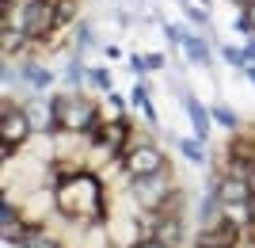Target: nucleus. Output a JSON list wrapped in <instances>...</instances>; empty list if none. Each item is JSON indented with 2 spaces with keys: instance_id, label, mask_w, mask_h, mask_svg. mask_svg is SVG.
I'll return each instance as SVG.
<instances>
[{
  "instance_id": "obj_11",
  "label": "nucleus",
  "mask_w": 255,
  "mask_h": 248,
  "mask_svg": "<svg viewBox=\"0 0 255 248\" xmlns=\"http://www.w3.org/2000/svg\"><path fill=\"white\" fill-rule=\"evenodd\" d=\"M206 145H210V141H202L198 134L175 138V149H179V157H183V161H191L194 168H206V164H210V153H206Z\"/></svg>"
},
{
  "instance_id": "obj_8",
  "label": "nucleus",
  "mask_w": 255,
  "mask_h": 248,
  "mask_svg": "<svg viewBox=\"0 0 255 248\" xmlns=\"http://www.w3.org/2000/svg\"><path fill=\"white\" fill-rule=\"evenodd\" d=\"M129 103L137 107V115H141V122H145V126L156 130V134H164V126H160V115H156V103H152L149 84H145V80H137V84L129 88Z\"/></svg>"
},
{
  "instance_id": "obj_1",
  "label": "nucleus",
  "mask_w": 255,
  "mask_h": 248,
  "mask_svg": "<svg viewBox=\"0 0 255 248\" xmlns=\"http://www.w3.org/2000/svg\"><path fill=\"white\" fill-rule=\"evenodd\" d=\"M57 210L73 214L76 222H84V226L103 222L107 210H111V187H107L96 172L84 168V172H76V176H69V180L57 184Z\"/></svg>"
},
{
  "instance_id": "obj_10",
  "label": "nucleus",
  "mask_w": 255,
  "mask_h": 248,
  "mask_svg": "<svg viewBox=\"0 0 255 248\" xmlns=\"http://www.w3.org/2000/svg\"><path fill=\"white\" fill-rule=\"evenodd\" d=\"M156 241H164L168 248H183L187 245V218L183 214H164L156 226Z\"/></svg>"
},
{
  "instance_id": "obj_7",
  "label": "nucleus",
  "mask_w": 255,
  "mask_h": 248,
  "mask_svg": "<svg viewBox=\"0 0 255 248\" xmlns=\"http://www.w3.org/2000/svg\"><path fill=\"white\" fill-rule=\"evenodd\" d=\"M244 237V229L233 226L229 218L213 222V226H198V233L191 237V248H236Z\"/></svg>"
},
{
  "instance_id": "obj_12",
  "label": "nucleus",
  "mask_w": 255,
  "mask_h": 248,
  "mask_svg": "<svg viewBox=\"0 0 255 248\" xmlns=\"http://www.w3.org/2000/svg\"><path fill=\"white\" fill-rule=\"evenodd\" d=\"M210 111H213V122H217L221 130H229V134H236V130L244 126V119L236 115V107H233V103H225V99H213Z\"/></svg>"
},
{
  "instance_id": "obj_5",
  "label": "nucleus",
  "mask_w": 255,
  "mask_h": 248,
  "mask_svg": "<svg viewBox=\"0 0 255 248\" xmlns=\"http://www.w3.org/2000/svg\"><path fill=\"white\" fill-rule=\"evenodd\" d=\"M34 134V126H31V119H27V111H23V103L15 99H4L0 103V145H15L19 149L23 141Z\"/></svg>"
},
{
  "instance_id": "obj_18",
  "label": "nucleus",
  "mask_w": 255,
  "mask_h": 248,
  "mask_svg": "<svg viewBox=\"0 0 255 248\" xmlns=\"http://www.w3.org/2000/svg\"><path fill=\"white\" fill-rule=\"evenodd\" d=\"M244 76H248V80H252V84H255V61H252V65H248V69H244Z\"/></svg>"
},
{
  "instance_id": "obj_15",
  "label": "nucleus",
  "mask_w": 255,
  "mask_h": 248,
  "mask_svg": "<svg viewBox=\"0 0 255 248\" xmlns=\"http://www.w3.org/2000/svg\"><path fill=\"white\" fill-rule=\"evenodd\" d=\"M88 84L96 88L99 96H107V92H115V76H111V69H88Z\"/></svg>"
},
{
  "instance_id": "obj_20",
  "label": "nucleus",
  "mask_w": 255,
  "mask_h": 248,
  "mask_svg": "<svg viewBox=\"0 0 255 248\" xmlns=\"http://www.w3.org/2000/svg\"><path fill=\"white\" fill-rule=\"evenodd\" d=\"M248 233H252V237H255V222H252V229H248Z\"/></svg>"
},
{
  "instance_id": "obj_9",
  "label": "nucleus",
  "mask_w": 255,
  "mask_h": 248,
  "mask_svg": "<svg viewBox=\"0 0 255 248\" xmlns=\"http://www.w3.org/2000/svg\"><path fill=\"white\" fill-rule=\"evenodd\" d=\"M23 111H27V119H31L34 130H57L61 122H57V111L50 107V99L46 96H31V99H19Z\"/></svg>"
},
{
  "instance_id": "obj_16",
  "label": "nucleus",
  "mask_w": 255,
  "mask_h": 248,
  "mask_svg": "<svg viewBox=\"0 0 255 248\" xmlns=\"http://www.w3.org/2000/svg\"><path fill=\"white\" fill-rule=\"evenodd\" d=\"M129 69H133L137 76H145V73H149V61H145V54H133V57H129Z\"/></svg>"
},
{
  "instance_id": "obj_6",
  "label": "nucleus",
  "mask_w": 255,
  "mask_h": 248,
  "mask_svg": "<svg viewBox=\"0 0 255 248\" xmlns=\"http://www.w3.org/2000/svg\"><path fill=\"white\" fill-rule=\"evenodd\" d=\"M175 96H179V103H183V111H187V122H191V134H198L202 141H210L213 138V111H210V103H202V99L194 96L191 88H175Z\"/></svg>"
},
{
  "instance_id": "obj_19",
  "label": "nucleus",
  "mask_w": 255,
  "mask_h": 248,
  "mask_svg": "<svg viewBox=\"0 0 255 248\" xmlns=\"http://www.w3.org/2000/svg\"><path fill=\"white\" fill-rule=\"evenodd\" d=\"M248 184H252V195H255V172H252V180H248Z\"/></svg>"
},
{
  "instance_id": "obj_14",
  "label": "nucleus",
  "mask_w": 255,
  "mask_h": 248,
  "mask_svg": "<svg viewBox=\"0 0 255 248\" xmlns=\"http://www.w3.org/2000/svg\"><path fill=\"white\" fill-rule=\"evenodd\" d=\"M118 119H129L126 115V99L118 92H107L103 96V122H118Z\"/></svg>"
},
{
  "instance_id": "obj_3",
  "label": "nucleus",
  "mask_w": 255,
  "mask_h": 248,
  "mask_svg": "<svg viewBox=\"0 0 255 248\" xmlns=\"http://www.w3.org/2000/svg\"><path fill=\"white\" fill-rule=\"evenodd\" d=\"M175 187H179V176H175V168L168 164L164 172L137 176V180L129 184V195H133V203H137L141 210H160V203H164Z\"/></svg>"
},
{
  "instance_id": "obj_13",
  "label": "nucleus",
  "mask_w": 255,
  "mask_h": 248,
  "mask_svg": "<svg viewBox=\"0 0 255 248\" xmlns=\"http://www.w3.org/2000/svg\"><path fill=\"white\" fill-rule=\"evenodd\" d=\"M183 50H187V57H191V65H202V69H210V65H213L210 46H206L202 38H194V34H187V38H183Z\"/></svg>"
},
{
  "instance_id": "obj_4",
  "label": "nucleus",
  "mask_w": 255,
  "mask_h": 248,
  "mask_svg": "<svg viewBox=\"0 0 255 248\" xmlns=\"http://www.w3.org/2000/svg\"><path fill=\"white\" fill-rule=\"evenodd\" d=\"M156 134V130H152ZM152 134H145L141 130V141H137V149L126 153V172L137 180V176H152V172H164L168 168V153L160 149V141L152 138Z\"/></svg>"
},
{
  "instance_id": "obj_17",
  "label": "nucleus",
  "mask_w": 255,
  "mask_h": 248,
  "mask_svg": "<svg viewBox=\"0 0 255 248\" xmlns=\"http://www.w3.org/2000/svg\"><path fill=\"white\" fill-rule=\"evenodd\" d=\"M145 61H149V73H160V69H164V57L160 54H145Z\"/></svg>"
},
{
  "instance_id": "obj_2",
  "label": "nucleus",
  "mask_w": 255,
  "mask_h": 248,
  "mask_svg": "<svg viewBox=\"0 0 255 248\" xmlns=\"http://www.w3.org/2000/svg\"><path fill=\"white\" fill-rule=\"evenodd\" d=\"M46 99L57 111V122L69 130H96L103 119V99H92L88 88H53Z\"/></svg>"
}]
</instances>
